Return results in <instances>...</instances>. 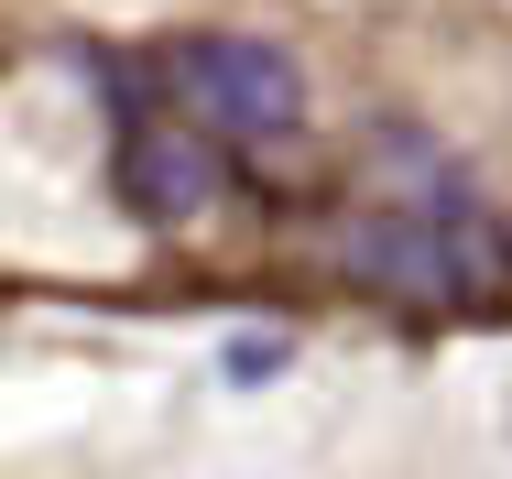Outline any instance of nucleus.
I'll list each match as a JSON object with an SVG mask.
<instances>
[{
    "label": "nucleus",
    "mask_w": 512,
    "mask_h": 479,
    "mask_svg": "<svg viewBox=\"0 0 512 479\" xmlns=\"http://www.w3.org/2000/svg\"><path fill=\"white\" fill-rule=\"evenodd\" d=\"M175 98L197 109L207 131H240V142H295L306 131V77L284 44H251V33H197L175 66Z\"/></svg>",
    "instance_id": "nucleus-1"
},
{
    "label": "nucleus",
    "mask_w": 512,
    "mask_h": 479,
    "mask_svg": "<svg viewBox=\"0 0 512 479\" xmlns=\"http://www.w3.org/2000/svg\"><path fill=\"white\" fill-rule=\"evenodd\" d=\"M120 175H131V196H142L153 218H197V207H207V164H197V142H164V131H142Z\"/></svg>",
    "instance_id": "nucleus-3"
},
{
    "label": "nucleus",
    "mask_w": 512,
    "mask_h": 479,
    "mask_svg": "<svg viewBox=\"0 0 512 479\" xmlns=\"http://www.w3.org/2000/svg\"><path fill=\"white\" fill-rule=\"evenodd\" d=\"M349 273L404 294V305H458V294L480 284V251L436 207H371V218H349Z\"/></svg>",
    "instance_id": "nucleus-2"
}]
</instances>
